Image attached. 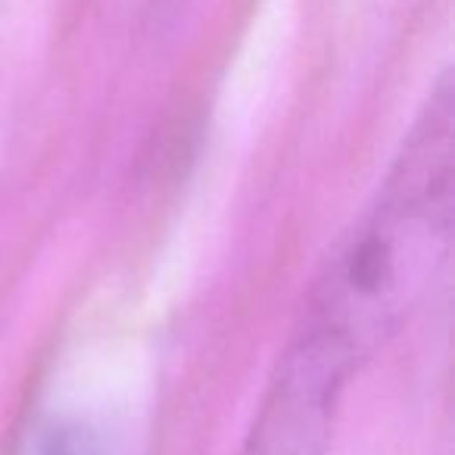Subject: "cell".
I'll use <instances>...</instances> for the list:
<instances>
[{"mask_svg": "<svg viewBox=\"0 0 455 455\" xmlns=\"http://www.w3.org/2000/svg\"><path fill=\"white\" fill-rule=\"evenodd\" d=\"M455 103L443 76L415 122L378 206L328 259L309 299L303 334L349 365L371 355L436 281L452 241Z\"/></svg>", "mask_w": 455, "mask_h": 455, "instance_id": "cell-1", "label": "cell"}, {"mask_svg": "<svg viewBox=\"0 0 455 455\" xmlns=\"http://www.w3.org/2000/svg\"><path fill=\"white\" fill-rule=\"evenodd\" d=\"M353 371L337 349L299 331L278 362L241 455H324Z\"/></svg>", "mask_w": 455, "mask_h": 455, "instance_id": "cell-2", "label": "cell"}, {"mask_svg": "<svg viewBox=\"0 0 455 455\" xmlns=\"http://www.w3.org/2000/svg\"><path fill=\"white\" fill-rule=\"evenodd\" d=\"M178 4H184V0H153V7H156L159 13H165V10H169V7L175 10Z\"/></svg>", "mask_w": 455, "mask_h": 455, "instance_id": "cell-3", "label": "cell"}]
</instances>
